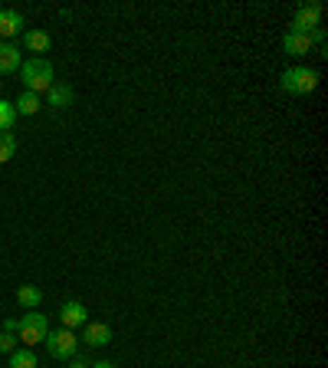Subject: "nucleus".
I'll use <instances>...</instances> for the list:
<instances>
[{
    "mask_svg": "<svg viewBox=\"0 0 328 368\" xmlns=\"http://www.w3.org/2000/svg\"><path fill=\"white\" fill-rule=\"evenodd\" d=\"M17 336H13V332H0V352H7V355H10V352H13V349H17Z\"/></svg>",
    "mask_w": 328,
    "mask_h": 368,
    "instance_id": "18",
    "label": "nucleus"
},
{
    "mask_svg": "<svg viewBox=\"0 0 328 368\" xmlns=\"http://www.w3.org/2000/svg\"><path fill=\"white\" fill-rule=\"evenodd\" d=\"M322 23V4H302L292 17V33H312Z\"/></svg>",
    "mask_w": 328,
    "mask_h": 368,
    "instance_id": "5",
    "label": "nucleus"
},
{
    "mask_svg": "<svg viewBox=\"0 0 328 368\" xmlns=\"http://www.w3.org/2000/svg\"><path fill=\"white\" fill-rule=\"evenodd\" d=\"M13 109H17V115H37L40 109H43V99H40L37 93H23L17 102H13Z\"/></svg>",
    "mask_w": 328,
    "mask_h": 368,
    "instance_id": "13",
    "label": "nucleus"
},
{
    "mask_svg": "<svg viewBox=\"0 0 328 368\" xmlns=\"http://www.w3.org/2000/svg\"><path fill=\"white\" fill-rule=\"evenodd\" d=\"M0 85H4V83H0Z\"/></svg>",
    "mask_w": 328,
    "mask_h": 368,
    "instance_id": "22",
    "label": "nucleus"
},
{
    "mask_svg": "<svg viewBox=\"0 0 328 368\" xmlns=\"http://www.w3.org/2000/svg\"><path fill=\"white\" fill-rule=\"evenodd\" d=\"M59 322H63V329H79V326L89 322V312H85V306L79 299H69L59 309Z\"/></svg>",
    "mask_w": 328,
    "mask_h": 368,
    "instance_id": "6",
    "label": "nucleus"
},
{
    "mask_svg": "<svg viewBox=\"0 0 328 368\" xmlns=\"http://www.w3.org/2000/svg\"><path fill=\"white\" fill-rule=\"evenodd\" d=\"M20 27H23L20 10H0V37H17Z\"/></svg>",
    "mask_w": 328,
    "mask_h": 368,
    "instance_id": "12",
    "label": "nucleus"
},
{
    "mask_svg": "<svg viewBox=\"0 0 328 368\" xmlns=\"http://www.w3.org/2000/svg\"><path fill=\"white\" fill-rule=\"evenodd\" d=\"M20 79H23V85H27V93H47L49 85L56 83L53 79V63H49L47 57H30L20 63Z\"/></svg>",
    "mask_w": 328,
    "mask_h": 368,
    "instance_id": "1",
    "label": "nucleus"
},
{
    "mask_svg": "<svg viewBox=\"0 0 328 368\" xmlns=\"http://www.w3.org/2000/svg\"><path fill=\"white\" fill-rule=\"evenodd\" d=\"M17 302L20 306H27V309H37L40 302H43V290H40V286H20Z\"/></svg>",
    "mask_w": 328,
    "mask_h": 368,
    "instance_id": "14",
    "label": "nucleus"
},
{
    "mask_svg": "<svg viewBox=\"0 0 328 368\" xmlns=\"http://www.w3.org/2000/svg\"><path fill=\"white\" fill-rule=\"evenodd\" d=\"M279 85H282V93H289V95H309L319 89V73L309 66H292L282 73Z\"/></svg>",
    "mask_w": 328,
    "mask_h": 368,
    "instance_id": "2",
    "label": "nucleus"
},
{
    "mask_svg": "<svg viewBox=\"0 0 328 368\" xmlns=\"http://www.w3.org/2000/svg\"><path fill=\"white\" fill-rule=\"evenodd\" d=\"M17 109H13V102H7V99H0V132H13V125H17Z\"/></svg>",
    "mask_w": 328,
    "mask_h": 368,
    "instance_id": "15",
    "label": "nucleus"
},
{
    "mask_svg": "<svg viewBox=\"0 0 328 368\" xmlns=\"http://www.w3.org/2000/svg\"><path fill=\"white\" fill-rule=\"evenodd\" d=\"M282 49H286V53H289V57H309L312 53V37L309 33H286V37H282Z\"/></svg>",
    "mask_w": 328,
    "mask_h": 368,
    "instance_id": "8",
    "label": "nucleus"
},
{
    "mask_svg": "<svg viewBox=\"0 0 328 368\" xmlns=\"http://www.w3.org/2000/svg\"><path fill=\"white\" fill-rule=\"evenodd\" d=\"M73 85H66V83H53L47 89V105L49 109H69L73 105Z\"/></svg>",
    "mask_w": 328,
    "mask_h": 368,
    "instance_id": "9",
    "label": "nucleus"
},
{
    "mask_svg": "<svg viewBox=\"0 0 328 368\" xmlns=\"http://www.w3.org/2000/svg\"><path fill=\"white\" fill-rule=\"evenodd\" d=\"M23 47H27L30 53H47V49L53 47V40H49L47 30H27V33H23Z\"/></svg>",
    "mask_w": 328,
    "mask_h": 368,
    "instance_id": "11",
    "label": "nucleus"
},
{
    "mask_svg": "<svg viewBox=\"0 0 328 368\" xmlns=\"http://www.w3.org/2000/svg\"><path fill=\"white\" fill-rule=\"evenodd\" d=\"M43 342H47L49 355H53V359H63V362H69L75 355V349H79V339H75L73 329H49Z\"/></svg>",
    "mask_w": 328,
    "mask_h": 368,
    "instance_id": "3",
    "label": "nucleus"
},
{
    "mask_svg": "<svg viewBox=\"0 0 328 368\" xmlns=\"http://www.w3.org/2000/svg\"><path fill=\"white\" fill-rule=\"evenodd\" d=\"M4 332H13V336H17V332H20V319H7V322H4Z\"/></svg>",
    "mask_w": 328,
    "mask_h": 368,
    "instance_id": "19",
    "label": "nucleus"
},
{
    "mask_svg": "<svg viewBox=\"0 0 328 368\" xmlns=\"http://www.w3.org/2000/svg\"><path fill=\"white\" fill-rule=\"evenodd\" d=\"M10 368H37L33 349H13L10 352Z\"/></svg>",
    "mask_w": 328,
    "mask_h": 368,
    "instance_id": "16",
    "label": "nucleus"
},
{
    "mask_svg": "<svg viewBox=\"0 0 328 368\" xmlns=\"http://www.w3.org/2000/svg\"><path fill=\"white\" fill-rule=\"evenodd\" d=\"M49 332V319L43 316V312L30 309L23 319H20V339L27 342V349H33V345H40V342L47 339Z\"/></svg>",
    "mask_w": 328,
    "mask_h": 368,
    "instance_id": "4",
    "label": "nucleus"
},
{
    "mask_svg": "<svg viewBox=\"0 0 328 368\" xmlns=\"http://www.w3.org/2000/svg\"><path fill=\"white\" fill-rule=\"evenodd\" d=\"M20 73V49L13 43H0V76Z\"/></svg>",
    "mask_w": 328,
    "mask_h": 368,
    "instance_id": "10",
    "label": "nucleus"
},
{
    "mask_svg": "<svg viewBox=\"0 0 328 368\" xmlns=\"http://www.w3.org/2000/svg\"><path fill=\"white\" fill-rule=\"evenodd\" d=\"M17 151V135L13 132H0V165H7Z\"/></svg>",
    "mask_w": 328,
    "mask_h": 368,
    "instance_id": "17",
    "label": "nucleus"
},
{
    "mask_svg": "<svg viewBox=\"0 0 328 368\" xmlns=\"http://www.w3.org/2000/svg\"><path fill=\"white\" fill-rule=\"evenodd\" d=\"M83 342L89 349H105L112 342V329L105 322H85V332H83Z\"/></svg>",
    "mask_w": 328,
    "mask_h": 368,
    "instance_id": "7",
    "label": "nucleus"
},
{
    "mask_svg": "<svg viewBox=\"0 0 328 368\" xmlns=\"http://www.w3.org/2000/svg\"><path fill=\"white\" fill-rule=\"evenodd\" d=\"M69 368H89V362L79 359V355H73V359H69Z\"/></svg>",
    "mask_w": 328,
    "mask_h": 368,
    "instance_id": "20",
    "label": "nucleus"
},
{
    "mask_svg": "<svg viewBox=\"0 0 328 368\" xmlns=\"http://www.w3.org/2000/svg\"><path fill=\"white\" fill-rule=\"evenodd\" d=\"M89 368H115V362H109V359H99V362H89Z\"/></svg>",
    "mask_w": 328,
    "mask_h": 368,
    "instance_id": "21",
    "label": "nucleus"
}]
</instances>
